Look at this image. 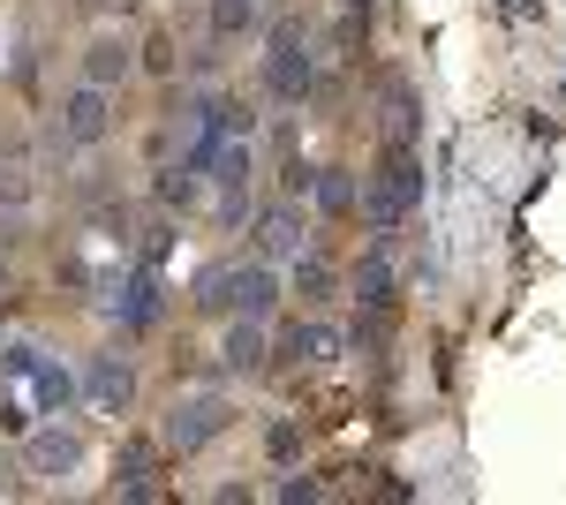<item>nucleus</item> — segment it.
Masks as SVG:
<instances>
[{
	"label": "nucleus",
	"instance_id": "39448f33",
	"mask_svg": "<svg viewBox=\"0 0 566 505\" xmlns=\"http://www.w3.org/2000/svg\"><path fill=\"white\" fill-rule=\"evenodd\" d=\"M106 128H114V91L98 84H76L61 106H53V136L76 151V144H106Z\"/></svg>",
	"mask_w": 566,
	"mask_h": 505
},
{
	"label": "nucleus",
	"instance_id": "f8f14e48",
	"mask_svg": "<svg viewBox=\"0 0 566 505\" xmlns=\"http://www.w3.org/2000/svg\"><path fill=\"white\" fill-rule=\"evenodd\" d=\"M333 355H340V333H333V325H287V333H280V362H333Z\"/></svg>",
	"mask_w": 566,
	"mask_h": 505
},
{
	"label": "nucleus",
	"instance_id": "20e7f679",
	"mask_svg": "<svg viewBox=\"0 0 566 505\" xmlns=\"http://www.w3.org/2000/svg\"><path fill=\"white\" fill-rule=\"evenodd\" d=\"M227 422H234V408H227L219 392H189V400H175L167 422H159V453H197V445H212Z\"/></svg>",
	"mask_w": 566,
	"mask_h": 505
},
{
	"label": "nucleus",
	"instance_id": "5701e85b",
	"mask_svg": "<svg viewBox=\"0 0 566 505\" xmlns=\"http://www.w3.org/2000/svg\"><path fill=\"white\" fill-rule=\"evenodd\" d=\"M264 453H272V461H295V453H303V430H295V422H272Z\"/></svg>",
	"mask_w": 566,
	"mask_h": 505
},
{
	"label": "nucleus",
	"instance_id": "cd10ccee",
	"mask_svg": "<svg viewBox=\"0 0 566 505\" xmlns=\"http://www.w3.org/2000/svg\"><path fill=\"white\" fill-rule=\"evenodd\" d=\"M348 15H370V0H348Z\"/></svg>",
	"mask_w": 566,
	"mask_h": 505
},
{
	"label": "nucleus",
	"instance_id": "ddd939ff",
	"mask_svg": "<svg viewBox=\"0 0 566 505\" xmlns=\"http://www.w3.org/2000/svg\"><path fill=\"white\" fill-rule=\"evenodd\" d=\"M219 362H227V370H264V317H227Z\"/></svg>",
	"mask_w": 566,
	"mask_h": 505
},
{
	"label": "nucleus",
	"instance_id": "dca6fc26",
	"mask_svg": "<svg viewBox=\"0 0 566 505\" xmlns=\"http://www.w3.org/2000/svg\"><path fill=\"white\" fill-rule=\"evenodd\" d=\"M355 302H363V309H386V302H392V264H386V242H378V250L355 264Z\"/></svg>",
	"mask_w": 566,
	"mask_h": 505
},
{
	"label": "nucleus",
	"instance_id": "6e6552de",
	"mask_svg": "<svg viewBox=\"0 0 566 505\" xmlns=\"http://www.w3.org/2000/svg\"><path fill=\"white\" fill-rule=\"evenodd\" d=\"M84 400L98 408V415H122L136 400V370L122 362V355H91L84 362Z\"/></svg>",
	"mask_w": 566,
	"mask_h": 505
},
{
	"label": "nucleus",
	"instance_id": "9b49d317",
	"mask_svg": "<svg viewBox=\"0 0 566 505\" xmlns=\"http://www.w3.org/2000/svg\"><path fill=\"white\" fill-rule=\"evenodd\" d=\"M129 69H136L129 39H91V45H84V84L114 91V84H129Z\"/></svg>",
	"mask_w": 566,
	"mask_h": 505
},
{
	"label": "nucleus",
	"instance_id": "a878e982",
	"mask_svg": "<svg viewBox=\"0 0 566 505\" xmlns=\"http://www.w3.org/2000/svg\"><path fill=\"white\" fill-rule=\"evenodd\" d=\"M23 197H31V181H23L15 167H0V204H23Z\"/></svg>",
	"mask_w": 566,
	"mask_h": 505
},
{
	"label": "nucleus",
	"instance_id": "6ab92c4d",
	"mask_svg": "<svg viewBox=\"0 0 566 505\" xmlns=\"http://www.w3.org/2000/svg\"><path fill=\"white\" fill-rule=\"evenodd\" d=\"M31 392H39V408L53 415V408H69V400H76V378H69V370H53V362H31Z\"/></svg>",
	"mask_w": 566,
	"mask_h": 505
},
{
	"label": "nucleus",
	"instance_id": "423d86ee",
	"mask_svg": "<svg viewBox=\"0 0 566 505\" xmlns=\"http://www.w3.org/2000/svg\"><path fill=\"white\" fill-rule=\"evenodd\" d=\"M378 136H386L392 151H416V136H423V98L408 76H392L386 98H378Z\"/></svg>",
	"mask_w": 566,
	"mask_h": 505
},
{
	"label": "nucleus",
	"instance_id": "f03ea898",
	"mask_svg": "<svg viewBox=\"0 0 566 505\" xmlns=\"http://www.w3.org/2000/svg\"><path fill=\"white\" fill-rule=\"evenodd\" d=\"M197 309L205 317H272L280 309V280L264 264H212L197 280Z\"/></svg>",
	"mask_w": 566,
	"mask_h": 505
},
{
	"label": "nucleus",
	"instance_id": "f3484780",
	"mask_svg": "<svg viewBox=\"0 0 566 505\" xmlns=\"http://www.w3.org/2000/svg\"><path fill=\"white\" fill-rule=\"evenodd\" d=\"M151 467H159V445H129L114 475H122V498H151Z\"/></svg>",
	"mask_w": 566,
	"mask_h": 505
},
{
	"label": "nucleus",
	"instance_id": "a211bd4d",
	"mask_svg": "<svg viewBox=\"0 0 566 505\" xmlns=\"http://www.w3.org/2000/svg\"><path fill=\"white\" fill-rule=\"evenodd\" d=\"M151 189H159V204H167V211H189V204H197V167H189V159H175V167H159V181H151Z\"/></svg>",
	"mask_w": 566,
	"mask_h": 505
},
{
	"label": "nucleus",
	"instance_id": "7ed1b4c3",
	"mask_svg": "<svg viewBox=\"0 0 566 505\" xmlns=\"http://www.w3.org/2000/svg\"><path fill=\"white\" fill-rule=\"evenodd\" d=\"M264 91L280 98V106H303L317 98V53H310L303 23L287 15V23H272V39H264Z\"/></svg>",
	"mask_w": 566,
	"mask_h": 505
},
{
	"label": "nucleus",
	"instance_id": "f257e3e1",
	"mask_svg": "<svg viewBox=\"0 0 566 505\" xmlns=\"http://www.w3.org/2000/svg\"><path fill=\"white\" fill-rule=\"evenodd\" d=\"M423 204V159L416 151H392L386 144V159H378V173H363V189H355V211L378 227V242H386L392 227L408 219V211Z\"/></svg>",
	"mask_w": 566,
	"mask_h": 505
},
{
	"label": "nucleus",
	"instance_id": "aec40b11",
	"mask_svg": "<svg viewBox=\"0 0 566 505\" xmlns=\"http://www.w3.org/2000/svg\"><path fill=\"white\" fill-rule=\"evenodd\" d=\"M258 31V0H212V39H250Z\"/></svg>",
	"mask_w": 566,
	"mask_h": 505
},
{
	"label": "nucleus",
	"instance_id": "9d476101",
	"mask_svg": "<svg viewBox=\"0 0 566 505\" xmlns=\"http://www.w3.org/2000/svg\"><path fill=\"white\" fill-rule=\"evenodd\" d=\"M258 256L264 264H295L303 256V219H295V204L258 211Z\"/></svg>",
	"mask_w": 566,
	"mask_h": 505
},
{
	"label": "nucleus",
	"instance_id": "bb28decb",
	"mask_svg": "<svg viewBox=\"0 0 566 505\" xmlns=\"http://www.w3.org/2000/svg\"><path fill=\"white\" fill-rule=\"evenodd\" d=\"M98 8H122V15H129V8H136V0H98Z\"/></svg>",
	"mask_w": 566,
	"mask_h": 505
},
{
	"label": "nucleus",
	"instance_id": "4468645a",
	"mask_svg": "<svg viewBox=\"0 0 566 505\" xmlns=\"http://www.w3.org/2000/svg\"><path fill=\"white\" fill-rule=\"evenodd\" d=\"M355 189H363V173H355V167H317V181H310V197H317V211H325V219H348V211H355Z\"/></svg>",
	"mask_w": 566,
	"mask_h": 505
},
{
	"label": "nucleus",
	"instance_id": "412c9836",
	"mask_svg": "<svg viewBox=\"0 0 566 505\" xmlns=\"http://www.w3.org/2000/svg\"><path fill=\"white\" fill-rule=\"evenodd\" d=\"M295 295H303V302L333 295V264H325L317 250H303V256H295Z\"/></svg>",
	"mask_w": 566,
	"mask_h": 505
},
{
	"label": "nucleus",
	"instance_id": "0eeeda50",
	"mask_svg": "<svg viewBox=\"0 0 566 505\" xmlns=\"http://www.w3.org/2000/svg\"><path fill=\"white\" fill-rule=\"evenodd\" d=\"M159 309H167V287H159V264H144V272H129V287L114 295V325H122V333H151V325H159Z\"/></svg>",
	"mask_w": 566,
	"mask_h": 505
},
{
	"label": "nucleus",
	"instance_id": "b1692460",
	"mask_svg": "<svg viewBox=\"0 0 566 505\" xmlns=\"http://www.w3.org/2000/svg\"><path fill=\"white\" fill-rule=\"evenodd\" d=\"M167 242H175L167 227H144V242H136V256H144V264H159V256H167Z\"/></svg>",
	"mask_w": 566,
	"mask_h": 505
},
{
	"label": "nucleus",
	"instance_id": "c85d7f7f",
	"mask_svg": "<svg viewBox=\"0 0 566 505\" xmlns=\"http://www.w3.org/2000/svg\"><path fill=\"white\" fill-rule=\"evenodd\" d=\"M0 287H8V280H0Z\"/></svg>",
	"mask_w": 566,
	"mask_h": 505
},
{
	"label": "nucleus",
	"instance_id": "1a4fd4ad",
	"mask_svg": "<svg viewBox=\"0 0 566 505\" xmlns=\"http://www.w3.org/2000/svg\"><path fill=\"white\" fill-rule=\"evenodd\" d=\"M76 461H84V438L61 430V422H45V430L23 438V467H31V475H69Z\"/></svg>",
	"mask_w": 566,
	"mask_h": 505
},
{
	"label": "nucleus",
	"instance_id": "393cba45",
	"mask_svg": "<svg viewBox=\"0 0 566 505\" xmlns=\"http://www.w3.org/2000/svg\"><path fill=\"white\" fill-rule=\"evenodd\" d=\"M280 181H287V197H310V181H317V167H303V159H287V173H280Z\"/></svg>",
	"mask_w": 566,
	"mask_h": 505
},
{
	"label": "nucleus",
	"instance_id": "4be33fe9",
	"mask_svg": "<svg viewBox=\"0 0 566 505\" xmlns=\"http://www.w3.org/2000/svg\"><path fill=\"white\" fill-rule=\"evenodd\" d=\"M144 69H151V76H175V69H181V53H175L167 31H151V39H144Z\"/></svg>",
	"mask_w": 566,
	"mask_h": 505
},
{
	"label": "nucleus",
	"instance_id": "2eb2a0df",
	"mask_svg": "<svg viewBox=\"0 0 566 505\" xmlns=\"http://www.w3.org/2000/svg\"><path fill=\"white\" fill-rule=\"evenodd\" d=\"M205 173H212L219 189H234V181H250V136H219L212 151H205Z\"/></svg>",
	"mask_w": 566,
	"mask_h": 505
}]
</instances>
